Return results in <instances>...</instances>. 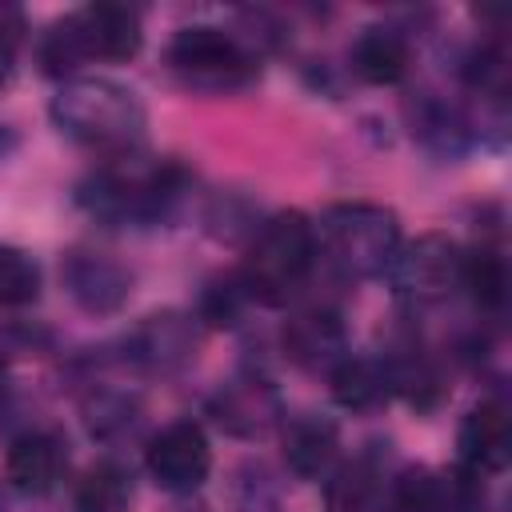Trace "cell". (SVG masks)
<instances>
[{
    "label": "cell",
    "mask_w": 512,
    "mask_h": 512,
    "mask_svg": "<svg viewBox=\"0 0 512 512\" xmlns=\"http://www.w3.org/2000/svg\"><path fill=\"white\" fill-rule=\"evenodd\" d=\"M188 192L192 172L180 160H144L140 152L124 160H100L76 184V208L104 228H156L180 216Z\"/></svg>",
    "instance_id": "obj_1"
},
{
    "label": "cell",
    "mask_w": 512,
    "mask_h": 512,
    "mask_svg": "<svg viewBox=\"0 0 512 512\" xmlns=\"http://www.w3.org/2000/svg\"><path fill=\"white\" fill-rule=\"evenodd\" d=\"M48 120L72 144L96 152L100 160L140 156L148 144L144 100L112 76H72L48 100Z\"/></svg>",
    "instance_id": "obj_2"
},
{
    "label": "cell",
    "mask_w": 512,
    "mask_h": 512,
    "mask_svg": "<svg viewBox=\"0 0 512 512\" xmlns=\"http://www.w3.org/2000/svg\"><path fill=\"white\" fill-rule=\"evenodd\" d=\"M144 48V20L140 8L132 4H84L64 16H56L40 36H36V64L52 80H72L80 76L84 64L92 60H132Z\"/></svg>",
    "instance_id": "obj_3"
},
{
    "label": "cell",
    "mask_w": 512,
    "mask_h": 512,
    "mask_svg": "<svg viewBox=\"0 0 512 512\" xmlns=\"http://www.w3.org/2000/svg\"><path fill=\"white\" fill-rule=\"evenodd\" d=\"M316 264H320V252H316L312 216H304L300 208H280V212H268L248 236L236 276L252 304L284 308L288 300L300 296Z\"/></svg>",
    "instance_id": "obj_4"
},
{
    "label": "cell",
    "mask_w": 512,
    "mask_h": 512,
    "mask_svg": "<svg viewBox=\"0 0 512 512\" xmlns=\"http://www.w3.org/2000/svg\"><path fill=\"white\" fill-rule=\"evenodd\" d=\"M312 224L320 260L344 280H380L404 244L400 216L376 200L328 204Z\"/></svg>",
    "instance_id": "obj_5"
},
{
    "label": "cell",
    "mask_w": 512,
    "mask_h": 512,
    "mask_svg": "<svg viewBox=\"0 0 512 512\" xmlns=\"http://www.w3.org/2000/svg\"><path fill=\"white\" fill-rule=\"evenodd\" d=\"M164 64L184 92L236 96L260 80V48L252 36L220 24H184L168 40Z\"/></svg>",
    "instance_id": "obj_6"
},
{
    "label": "cell",
    "mask_w": 512,
    "mask_h": 512,
    "mask_svg": "<svg viewBox=\"0 0 512 512\" xmlns=\"http://www.w3.org/2000/svg\"><path fill=\"white\" fill-rule=\"evenodd\" d=\"M460 276H464V248L448 232H424L416 240H404L384 272L404 312H420L452 300L460 292Z\"/></svg>",
    "instance_id": "obj_7"
},
{
    "label": "cell",
    "mask_w": 512,
    "mask_h": 512,
    "mask_svg": "<svg viewBox=\"0 0 512 512\" xmlns=\"http://www.w3.org/2000/svg\"><path fill=\"white\" fill-rule=\"evenodd\" d=\"M200 348V320L184 308H160L128 324L116 340V364L140 376H176L196 360Z\"/></svg>",
    "instance_id": "obj_8"
},
{
    "label": "cell",
    "mask_w": 512,
    "mask_h": 512,
    "mask_svg": "<svg viewBox=\"0 0 512 512\" xmlns=\"http://www.w3.org/2000/svg\"><path fill=\"white\" fill-rule=\"evenodd\" d=\"M144 472L168 496H192L212 472V444L200 420L180 416L144 444Z\"/></svg>",
    "instance_id": "obj_9"
},
{
    "label": "cell",
    "mask_w": 512,
    "mask_h": 512,
    "mask_svg": "<svg viewBox=\"0 0 512 512\" xmlns=\"http://www.w3.org/2000/svg\"><path fill=\"white\" fill-rule=\"evenodd\" d=\"M204 408H208L212 424L236 440H264L268 432L280 428V420L288 412L276 380L260 368H244L232 380L216 384V392L208 396Z\"/></svg>",
    "instance_id": "obj_10"
},
{
    "label": "cell",
    "mask_w": 512,
    "mask_h": 512,
    "mask_svg": "<svg viewBox=\"0 0 512 512\" xmlns=\"http://www.w3.org/2000/svg\"><path fill=\"white\" fill-rule=\"evenodd\" d=\"M376 356L384 360V372L392 380V396L408 400L420 412H428L444 400V368H440L436 352L428 348L424 332L408 316H400L392 324V332Z\"/></svg>",
    "instance_id": "obj_11"
},
{
    "label": "cell",
    "mask_w": 512,
    "mask_h": 512,
    "mask_svg": "<svg viewBox=\"0 0 512 512\" xmlns=\"http://www.w3.org/2000/svg\"><path fill=\"white\" fill-rule=\"evenodd\" d=\"M60 284L84 316H116L132 296V268L100 248H68L60 256Z\"/></svg>",
    "instance_id": "obj_12"
},
{
    "label": "cell",
    "mask_w": 512,
    "mask_h": 512,
    "mask_svg": "<svg viewBox=\"0 0 512 512\" xmlns=\"http://www.w3.org/2000/svg\"><path fill=\"white\" fill-rule=\"evenodd\" d=\"M280 352L300 372L328 376L352 352L344 312L332 304H304V308L288 312V320L280 324Z\"/></svg>",
    "instance_id": "obj_13"
},
{
    "label": "cell",
    "mask_w": 512,
    "mask_h": 512,
    "mask_svg": "<svg viewBox=\"0 0 512 512\" xmlns=\"http://www.w3.org/2000/svg\"><path fill=\"white\" fill-rule=\"evenodd\" d=\"M512 460V412L504 392L480 396L456 432V464L480 472V476H500Z\"/></svg>",
    "instance_id": "obj_14"
},
{
    "label": "cell",
    "mask_w": 512,
    "mask_h": 512,
    "mask_svg": "<svg viewBox=\"0 0 512 512\" xmlns=\"http://www.w3.org/2000/svg\"><path fill=\"white\" fill-rule=\"evenodd\" d=\"M68 476V440L56 428H28L4 452V480L20 496H52Z\"/></svg>",
    "instance_id": "obj_15"
},
{
    "label": "cell",
    "mask_w": 512,
    "mask_h": 512,
    "mask_svg": "<svg viewBox=\"0 0 512 512\" xmlns=\"http://www.w3.org/2000/svg\"><path fill=\"white\" fill-rule=\"evenodd\" d=\"M404 116H408V128H412V140H420L424 152L440 156V160H456L464 156L480 136V124L472 112H464L460 104L436 96V92H416L408 104H404Z\"/></svg>",
    "instance_id": "obj_16"
},
{
    "label": "cell",
    "mask_w": 512,
    "mask_h": 512,
    "mask_svg": "<svg viewBox=\"0 0 512 512\" xmlns=\"http://www.w3.org/2000/svg\"><path fill=\"white\" fill-rule=\"evenodd\" d=\"M280 448L284 464L300 480H328L340 456V424L320 412H284L280 420Z\"/></svg>",
    "instance_id": "obj_17"
},
{
    "label": "cell",
    "mask_w": 512,
    "mask_h": 512,
    "mask_svg": "<svg viewBox=\"0 0 512 512\" xmlns=\"http://www.w3.org/2000/svg\"><path fill=\"white\" fill-rule=\"evenodd\" d=\"M388 476V452L380 444H368L364 452L340 460L324 480V512H384Z\"/></svg>",
    "instance_id": "obj_18"
},
{
    "label": "cell",
    "mask_w": 512,
    "mask_h": 512,
    "mask_svg": "<svg viewBox=\"0 0 512 512\" xmlns=\"http://www.w3.org/2000/svg\"><path fill=\"white\" fill-rule=\"evenodd\" d=\"M348 68L356 80L372 88L404 84L412 72V40L400 24H364L348 44Z\"/></svg>",
    "instance_id": "obj_19"
},
{
    "label": "cell",
    "mask_w": 512,
    "mask_h": 512,
    "mask_svg": "<svg viewBox=\"0 0 512 512\" xmlns=\"http://www.w3.org/2000/svg\"><path fill=\"white\" fill-rule=\"evenodd\" d=\"M324 380H328L332 404L344 408V412H376L392 400V380H388L380 356L348 352Z\"/></svg>",
    "instance_id": "obj_20"
},
{
    "label": "cell",
    "mask_w": 512,
    "mask_h": 512,
    "mask_svg": "<svg viewBox=\"0 0 512 512\" xmlns=\"http://www.w3.org/2000/svg\"><path fill=\"white\" fill-rule=\"evenodd\" d=\"M508 256H504V244L500 240H476L472 248H464V276H460V288L472 296L476 312L496 320L504 316L508 308Z\"/></svg>",
    "instance_id": "obj_21"
},
{
    "label": "cell",
    "mask_w": 512,
    "mask_h": 512,
    "mask_svg": "<svg viewBox=\"0 0 512 512\" xmlns=\"http://www.w3.org/2000/svg\"><path fill=\"white\" fill-rule=\"evenodd\" d=\"M136 476L124 460L100 456L72 484V512H124L132 504Z\"/></svg>",
    "instance_id": "obj_22"
},
{
    "label": "cell",
    "mask_w": 512,
    "mask_h": 512,
    "mask_svg": "<svg viewBox=\"0 0 512 512\" xmlns=\"http://www.w3.org/2000/svg\"><path fill=\"white\" fill-rule=\"evenodd\" d=\"M80 412H84V424H88V436L100 440V444H120L128 440L136 428H140V400L124 388H88V396L80 400Z\"/></svg>",
    "instance_id": "obj_23"
},
{
    "label": "cell",
    "mask_w": 512,
    "mask_h": 512,
    "mask_svg": "<svg viewBox=\"0 0 512 512\" xmlns=\"http://www.w3.org/2000/svg\"><path fill=\"white\" fill-rule=\"evenodd\" d=\"M384 512H440V472L424 464L392 468Z\"/></svg>",
    "instance_id": "obj_24"
},
{
    "label": "cell",
    "mask_w": 512,
    "mask_h": 512,
    "mask_svg": "<svg viewBox=\"0 0 512 512\" xmlns=\"http://www.w3.org/2000/svg\"><path fill=\"white\" fill-rule=\"evenodd\" d=\"M248 304L252 300H248L240 276L236 272H216L212 280H204L192 316L200 320V328H232V324H240Z\"/></svg>",
    "instance_id": "obj_25"
},
{
    "label": "cell",
    "mask_w": 512,
    "mask_h": 512,
    "mask_svg": "<svg viewBox=\"0 0 512 512\" xmlns=\"http://www.w3.org/2000/svg\"><path fill=\"white\" fill-rule=\"evenodd\" d=\"M44 272L20 244H0V308H28L40 300Z\"/></svg>",
    "instance_id": "obj_26"
},
{
    "label": "cell",
    "mask_w": 512,
    "mask_h": 512,
    "mask_svg": "<svg viewBox=\"0 0 512 512\" xmlns=\"http://www.w3.org/2000/svg\"><path fill=\"white\" fill-rule=\"evenodd\" d=\"M260 220H264L260 208L252 200H244V196H232V192L216 196L208 204V212H204V224H208V232L216 240H240V244H248V236L256 232Z\"/></svg>",
    "instance_id": "obj_27"
},
{
    "label": "cell",
    "mask_w": 512,
    "mask_h": 512,
    "mask_svg": "<svg viewBox=\"0 0 512 512\" xmlns=\"http://www.w3.org/2000/svg\"><path fill=\"white\" fill-rule=\"evenodd\" d=\"M440 512H492L488 480L464 464L440 472Z\"/></svg>",
    "instance_id": "obj_28"
},
{
    "label": "cell",
    "mask_w": 512,
    "mask_h": 512,
    "mask_svg": "<svg viewBox=\"0 0 512 512\" xmlns=\"http://www.w3.org/2000/svg\"><path fill=\"white\" fill-rule=\"evenodd\" d=\"M24 40H28V16H24V8L0 0V92L16 80Z\"/></svg>",
    "instance_id": "obj_29"
},
{
    "label": "cell",
    "mask_w": 512,
    "mask_h": 512,
    "mask_svg": "<svg viewBox=\"0 0 512 512\" xmlns=\"http://www.w3.org/2000/svg\"><path fill=\"white\" fill-rule=\"evenodd\" d=\"M16 148H20V132H16L12 124H4V120H0V164H4Z\"/></svg>",
    "instance_id": "obj_30"
},
{
    "label": "cell",
    "mask_w": 512,
    "mask_h": 512,
    "mask_svg": "<svg viewBox=\"0 0 512 512\" xmlns=\"http://www.w3.org/2000/svg\"><path fill=\"white\" fill-rule=\"evenodd\" d=\"M184 512H208V508H204V504H196V508H184Z\"/></svg>",
    "instance_id": "obj_31"
},
{
    "label": "cell",
    "mask_w": 512,
    "mask_h": 512,
    "mask_svg": "<svg viewBox=\"0 0 512 512\" xmlns=\"http://www.w3.org/2000/svg\"><path fill=\"white\" fill-rule=\"evenodd\" d=\"M0 372H4V348H0Z\"/></svg>",
    "instance_id": "obj_32"
}]
</instances>
